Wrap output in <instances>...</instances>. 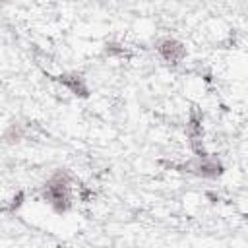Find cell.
I'll return each instance as SVG.
<instances>
[{
  "label": "cell",
  "instance_id": "6da1fadb",
  "mask_svg": "<svg viewBox=\"0 0 248 248\" xmlns=\"http://www.w3.org/2000/svg\"><path fill=\"white\" fill-rule=\"evenodd\" d=\"M72 184L74 178L66 169H56L46 182L41 188V198L56 211V213H66L72 209L74 203V194H72Z\"/></svg>",
  "mask_w": 248,
  "mask_h": 248
},
{
  "label": "cell",
  "instance_id": "7a4b0ae2",
  "mask_svg": "<svg viewBox=\"0 0 248 248\" xmlns=\"http://www.w3.org/2000/svg\"><path fill=\"white\" fill-rule=\"evenodd\" d=\"M169 169H176L178 172H186V174H194L200 178H217L223 174L225 167L221 163V159H217L211 153L205 155H194L192 159L184 161V163H169Z\"/></svg>",
  "mask_w": 248,
  "mask_h": 248
},
{
  "label": "cell",
  "instance_id": "3957f363",
  "mask_svg": "<svg viewBox=\"0 0 248 248\" xmlns=\"http://www.w3.org/2000/svg\"><path fill=\"white\" fill-rule=\"evenodd\" d=\"M155 50L161 56V60H165L170 66H178L186 58V54H188L186 45L182 41L174 39V37H163V39H159L155 43Z\"/></svg>",
  "mask_w": 248,
  "mask_h": 248
},
{
  "label": "cell",
  "instance_id": "277c9868",
  "mask_svg": "<svg viewBox=\"0 0 248 248\" xmlns=\"http://www.w3.org/2000/svg\"><path fill=\"white\" fill-rule=\"evenodd\" d=\"M202 112L198 107L190 108V116H188V124H186V138H188V145L194 151V155H205L207 151L203 149V128H202Z\"/></svg>",
  "mask_w": 248,
  "mask_h": 248
},
{
  "label": "cell",
  "instance_id": "5b68a950",
  "mask_svg": "<svg viewBox=\"0 0 248 248\" xmlns=\"http://www.w3.org/2000/svg\"><path fill=\"white\" fill-rule=\"evenodd\" d=\"M48 78L52 81L60 83L62 87H66L76 97H81V99H87L89 97L87 81H85V78L79 72H64V74H58V76H48Z\"/></svg>",
  "mask_w": 248,
  "mask_h": 248
},
{
  "label": "cell",
  "instance_id": "8992f818",
  "mask_svg": "<svg viewBox=\"0 0 248 248\" xmlns=\"http://www.w3.org/2000/svg\"><path fill=\"white\" fill-rule=\"evenodd\" d=\"M105 54L110 56V58H130L132 56L130 50H128V46H124L120 43H107Z\"/></svg>",
  "mask_w": 248,
  "mask_h": 248
},
{
  "label": "cell",
  "instance_id": "52a82bcc",
  "mask_svg": "<svg viewBox=\"0 0 248 248\" xmlns=\"http://www.w3.org/2000/svg\"><path fill=\"white\" fill-rule=\"evenodd\" d=\"M4 2H10V0H4Z\"/></svg>",
  "mask_w": 248,
  "mask_h": 248
}]
</instances>
